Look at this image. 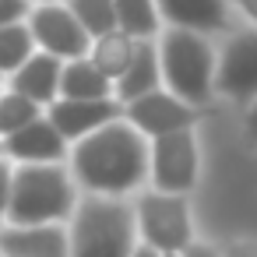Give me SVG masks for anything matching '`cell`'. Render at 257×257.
Wrapping results in <instances>:
<instances>
[{
    "label": "cell",
    "instance_id": "8",
    "mask_svg": "<svg viewBox=\"0 0 257 257\" xmlns=\"http://www.w3.org/2000/svg\"><path fill=\"white\" fill-rule=\"evenodd\" d=\"M123 116L127 123H134L141 134L148 138H159V134H173V131H183V127H194V109L190 102H183L180 95L173 92H148L134 102L123 106Z\"/></svg>",
    "mask_w": 257,
    "mask_h": 257
},
{
    "label": "cell",
    "instance_id": "32",
    "mask_svg": "<svg viewBox=\"0 0 257 257\" xmlns=\"http://www.w3.org/2000/svg\"><path fill=\"white\" fill-rule=\"evenodd\" d=\"M0 95H4V88H0Z\"/></svg>",
    "mask_w": 257,
    "mask_h": 257
},
{
    "label": "cell",
    "instance_id": "13",
    "mask_svg": "<svg viewBox=\"0 0 257 257\" xmlns=\"http://www.w3.org/2000/svg\"><path fill=\"white\" fill-rule=\"evenodd\" d=\"M60 71H64V60L46 53V50H36L15 74H11V92L39 102V106H50L60 99Z\"/></svg>",
    "mask_w": 257,
    "mask_h": 257
},
{
    "label": "cell",
    "instance_id": "24",
    "mask_svg": "<svg viewBox=\"0 0 257 257\" xmlns=\"http://www.w3.org/2000/svg\"><path fill=\"white\" fill-rule=\"evenodd\" d=\"M222 253L225 257H257V239H232Z\"/></svg>",
    "mask_w": 257,
    "mask_h": 257
},
{
    "label": "cell",
    "instance_id": "22",
    "mask_svg": "<svg viewBox=\"0 0 257 257\" xmlns=\"http://www.w3.org/2000/svg\"><path fill=\"white\" fill-rule=\"evenodd\" d=\"M11 173H15L11 159H8V155H0V229H4V222H8V201H11Z\"/></svg>",
    "mask_w": 257,
    "mask_h": 257
},
{
    "label": "cell",
    "instance_id": "31",
    "mask_svg": "<svg viewBox=\"0 0 257 257\" xmlns=\"http://www.w3.org/2000/svg\"><path fill=\"white\" fill-rule=\"evenodd\" d=\"M162 257H180V253H162Z\"/></svg>",
    "mask_w": 257,
    "mask_h": 257
},
{
    "label": "cell",
    "instance_id": "11",
    "mask_svg": "<svg viewBox=\"0 0 257 257\" xmlns=\"http://www.w3.org/2000/svg\"><path fill=\"white\" fill-rule=\"evenodd\" d=\"M4 257H71V236L60 222L43 225H4L0 229Z\"/></svg>",
    "mask_w": 257,
    "mask_h": 257
},
{
    "label": "cell",
    "instance_id": "9",
    "mask_svg": "<svg viewBox=\"0 0 257 257\" xmlns=\"http://www.w3.org/2000/svg\"><path fill=\"white\" fill-rule=\"evenodd\" d=\"M123 102L120 99H57L50 102L46 120L64 134V141H81L85 134L120 120Z\"/></svg>",
    "mask_w": 257,
    "mask_h": 257
},
{
    "label": "cell",
    "instance_id": "19",
    "mask_svg": "<svg viewBox=\"0 0 257 257\" xmlns=\"http://www.w3.org/2000/svg\"><path fill=\"white\" fill-rule=\"evenodd\" d=\"M32 53H36V39H32L29 22L0 25V78H4V74H15Z\"/></svg>",
    "mask_w": 257,
    "mask_h": 257
},
{
    "label": "cell",
    "instance_id": "7",
    "mask_svg": "<svg viewBox=\"0 0 257 257\" xmlns=\"http://www.w3.org/2000/svg\"><path fill=\"white\" fill-rule=\"evenodd\" d=\"M29 29H32L36 46L60 60H78V57H88V50H92L88 29L74 18L71 8L53 4V0L50 4H36L29 11Z\"/></svg>",
    "mask_w": 257,
    "mask_h": 257
},
{
    "label": "cell",
    "instance_id": "17",
    "mask_svg": "<svg viewBox=\"0 0 257 257\" xmlns=\"http://www.w3.org/2000/svg\"><path fill=\"white\" fill-rule=\"evenodd\" d=\"M134 53H138V39L127 36V32H120V29H113V32L92 39L88 60H92L109 81H120L123 71L131 67V60H134Z\"/></svg>",
    "mask_w": 257,
    "mask_h": 257
},
{
    "label": "cell",
    "instance_id": "21",
    "mask_svg": "<svg viewBox=\"0 0 257 257\" xmlns=\"http://www.w3.org/2000/svg\"><path fill=\"white\" fill-rule=\"evenodd\" d=\"M67 8L88 29L92 39H99V36H106V32L116 29V8H113V0H71Z\"/></svg>",
    "mask_w": 257,
    "mask_h": 257
},
{
    "label": "cell",
    "instance_id": "2",
    "mask_svg": "<svg viewBox=\"0 0 257 257\" xmlns=\"http://www.w3.org/2000/svg\"><path fill=\"white\" fill-rule=\"evenodd\" d=\"M78 208L71 173L60 162H18L11 173L8 225L64 222Z\"/></svg>",
    "mask_w": 257,
    "mask_h": 257
},
{
    "label": "cell",
    "instance_id": "18",
    "mask_svg": "<svg viewBox=\"0 0 257 257\" xmlns=\"http://www.w3.org/2000/svg\"><path fill=\"white\" fill-rule=\"evenodd\" d=\"M116 29L134 39H152L159 32V8L155 0H113Z\"/></svg>",
    "mask_w": 257,
    "mask_h": 257
},
{
    "label": "cell",
    "instance_id": "15",
    "mask_svg": "<svg viewBox=\"0 0 257 257\" xmlns=\"http://www.w3.org/2000/svg\"><path fill=\"white\" fill-rule=\"evenodd\" d=\"M159 81H162L159 50L152 46V39H138V53H134L131 67L123 71V78L116 81V92H113V95L127 106V102H134V99H141V95L155 92V88H159Z\"/></svg>",
    "mask_w": 257,
    "mask_h": 257
},
{
    "label": "cell",
    "instance_id": "20",
    "mask_svg": "<svg viewBox=\"0 0 257 257\" xmlns=\"http://www.w3.org/2000/svg\"><path fill=\"white\" fill-rule=\"evenodd\" d=\"M39 116H43L39 102H32V99H25L18 92H4V95H0V138H8V134L29 127Z\"/></svg>",
    "mask_w": 257,
    "mask_h": 257
},
{
    "label": "cell",
    "instance_id": "10",
    "mask_svg": "<svg viewBox=\"0 0 257 257\" xmlns=\"http://www.w3.org/2000/svg\"><path fill=\"white\" fill-rule=\"evenodd\" d=\"M215 85L236 99L257 95V32H243L225 43L215 67Z\"/></svg>",
    "mask_w": 257,
    "mask_h": 257
},
{
    "label": "cell",
    "instance_id": "25",
    "mask_svg": "<svg viewBox=\"0 0 257 257\" xmlns=\"http://www.w3.org/2000/svg\"><path fill=\"white\" fill-rule=\"evenodd\" d=\"M180 257H225V253H222V250H215L211 243H190Z\"/></svg>",
    "mask_w": 257,
    "mask_h": 257
},
{
    "label": "cell",
    "instance_id": "16",
    "mask_svg": "<svg viewBox=\"0 0 257 257\" xmlns=\"http://www.w3.org/2000/svg\"><path fill=\"white\" fill-rule=\"evenodd\" d=\"M116 81H109L88 57L64 60L60 71V99H116Z\"/></svg>",
    "mask_w": 257,
    "mask_h": 257
},
{
    "label": "cell",
    "instance_id": "12",
    "mask_svg": "<svg viewBox=\"0 0 257 257\" xmlns=\"http://www.w3.org/2000/svg\"><path fill=\"white\" fill-rule=\"evenodd\" d=\"M4 155L11 162H60L67 155V141L46 116H39L4 138Z\"/></svg>",
    "mask_w": 257,
    "mask_h": 257
},
{
    "label": "cell",
    "instance_id": "29",
    "mask_svg": "<svg viewBox=\"0 0 257 257\" xmlns=\"http://www.w3.org/2000/svg\"><path fill=\"white\" fill-rule=\"evenodd\" d=\"M29 4H50V0H29Z\"/></svg>",
    "mask_w": 257,
    "mask_h": 257
},
{
    "label": "cell",
    "instance_id": "27",
    "mask_svg": "<svg viewBox=\"0 0 257 257\" xmlns=\"http://www.w3.org/2000/svg\"><path fill=\"white\" fill-rule=\"evenodd\" d=\"M131 257H162V253H159V250H155V246H148V243H138V246H134V253H131Z\"/></svg>",
    "mask_w": 257,
    "mask_h": 257
},
{
    "label": "cell",
    "instance_id": "6",
    "mask_svg": "<svg viewBox=\"0 0 257 257\" xmlns=\"http://www.w3.org/2000/svg\"><path fill=\"white\" fill-rule=\"evenodd\" d=\"M148 176L162 194H187L197 183V141L190 127L152 138Z\"/></svg>",
    "mask_w": 257,
    "mask_h": 257
},
{
    "label": "cell",
    "instance_id": "26",
    "mask_svg": "<svg viewBox=\"0 0 257 257\" xmlns=\"http://www.w3.org/2000/svg\"><path fill=\"white\" fill-rule=\"evenodd\" d=\"M232 4L239 8V15H243V18H250V22L257 25V0H232Z\"/></svg>",
    "mask_w": 257,
    "mask_h": 257
},
{
    "label": "cell",
    "instance_id": "28",
    "mask_svg": "<svg viewBox=\"0 0 257 257\" xmlns=\"http://www.w3.org/2000/svg\"><path fill=\"white\" fill-rule=\"evenodd\" d=\"M246 131H250V138L257 141V102L250 106V113H246Z\"/></svg>",
    "mask_w": 257,
    "mask_h": 257
},
{
    "label": "cell",
    "instance_id": "23",
    "mask_svg": "<svg viewBox=\"0 0 257 257\" xmlns=\"http://www.w3.org/2000/svg\"><path fill=\"white\" fill-rule=\"evenodd\" d=\"M29 0H0V25H15L29 15Z\"/></svg>",
    "mask_w": 257,
    "mask_h": 257
},
{
    "label": "cell",
    "instance_id": "30",
    "mask_svg": "<svg viewBox=\"0 0 257 257\" xmlns=\"http://www.w3.org/2000/svg\"><path fill=\"white\" fill-rule=\"evenodd\" d=\"M0 155H4V138H0Z\"/></svg>",
    "mask_w": 257,
    "mask_h": 257
},
{
    "label": "cell",
    "instance_id": "4",
    "mask_svg": "<svg viewBox=\"0 0 257 257\" xmlns=\"http://www.w3.org/2000/svg\"><path fill=\"white\" fill-rule=\"evenodd\" d=\"M159 67H162V81L183 102L201 106V102L211 99L218 64H215V50L208 46V39L201 32L169 29L159 39Z\"/></svg>",
    "mask_w": 257,
    "mask_h": 257
},
{
    "label": "cell",
    "instance_id": "3",
    "mask_svg": "<svg viewBox=\"0 0 257 257\" xmlns=\"http://www.w3.org/2000/svg\"><path fill=\"white\" fill-rule=\"evenodd\" d=\"M71 257H131L138 246V218L127 201L88 194L71 218Z\"/></svg>",
    "mask_w": 257,
    "mask_h": 257
},
{
    "label": "cell",
    "instance_id": "33",
    "mask_svg": "<svg viewBox=\"0 0 257 257\" xmlns=\"http://www.w3.org/2000/svg\"><path fill=\"white\" fill-rule=\"evenodd\" d=\"M0 257H4V253H0Z\"/></svg>",
    "mask_w": 257,
    "mask_h": 257
},
{
    "label": "cell",
    "instance_id": "1",
    "mask_svg": "<svg viewBox=\"0 0 257 257\" xmlns=\"http://www.w3.org/2000/svg\"><path fill=\"white\" fill-rule=\"evenodd\" d=\"M148 155H152V145L145 141V134L127 120H113L74 145L71 169L88 194L120 197L145 183Z\"/></svg>",
    "mask_w": 257,
    "mask_h": 257
},
{
    "label": "cell",
    "instance_id": "14",
    "mask_svg": "<svg viewBox=\"0 0 257 257\" xmlns=\"http://www.w3.org/2000/svg\"><path fill=\"white\" fill-rule=\"evenodd\" d=\"M159 18H166L173 29H190V32H215L225 29L229 4L225 0H155Z\"/></svg>",
    "mask_w": 257,
    "mask_h": 257
},
{
    "label": "cell",
    "instance_id": "5",
    "mask_svg": "<svg viewBox=\"0 0 257 257\" xmlns=\"http://www.w3.org/2000/svg\"><path fill=\"white\" fill-rule=\"evenodd\" d=\"M134 218H138L141 243L155 246L159 253H183L194 243L190 239V232H194L190 211L180 194H162V190L145 194L134 208Z\"/></svg>",
    "mask_w": 257,
    "mask_h": 257
}]
</instances>
